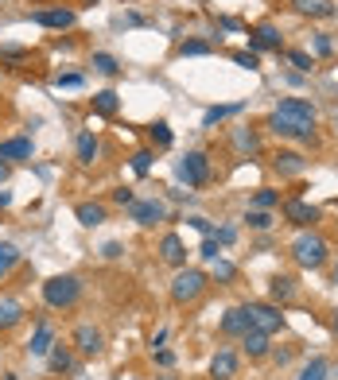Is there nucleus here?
<instances>
[{"label":"nucleus","instance_id":"obj_16","mask_svg":"<svg viewBox=\"0 0 338 380\" xmlns=\"http://www.w3.org/2000/svg\"><path fill=\"white\" fill-rule=\"evenodd\" d=\"M210 377H214V380H234V377H237V353L222 349V353L210 361Z\"/></svg>","mask_w":338,"mask_h":380},{"label":"nucleus","instance_id":"obj_40","mask_svg":"<svg viewBox=\"0 0 338 380\" xmlns=\"http://www.w3.org/2000/svg\"><path fill=\"white\" fill-rule=\"evenodd\" d=\"M214 241H218V245H234V241H237V229H229V225H222V229H214Z\"/></svg>","mask_w":338,"mask_h":380},{"label":"nucleus","instance_id":"obj_43","mask_svg":"<svg viewBox=\"0 0 338 380\" xmlns=\"http://www.w3.org/2000/svg\"><path fill=\"white\" fill-rule=\"evenodd\" d=\"M121 253H125V248H121V245H117V241H109V245H105V248H102V256H105V260H117V256H121Z\"/></svg>","mask_w":338,"mask_h":380},{"label":"nucleus","instance_id":"obj_6","mask_svg":"<svg viewBox=\"0 0 338 380\" xmlns=\"http://www.w3.org/2000/svg\"><path fill=\"white\" fill-rule=\"evenodd\" d=\"M179 178H183L187 186L210 183V160H206V152H187L183 160H179Z\"/></svg>","mask_w":338,"mask_h":380},{"label":"nucleus","instance_id":"obj_25","mask_svg":"<svg viewBox=\"0 0 338 380\" xmlns=\"http://www.w3.org/2000/svg\"><path fill=\"white\" fill-rule=\"evenodd\" d=\"M241 109H245V105H214V109H206V113H203V125H206V128H214L218 120L234 117V113H241Z\"/></svg>","mask_w":338,"mask_h":380},{"label":"nucleus","instance_id":"obj_32","mask_svg":"<svg viewBox=\"0 0 338 380\" xmlns=\"http://www.w3.org/2000/svg\"><path fill=\"white\" fill-rule=\"evenodd\" d=\"M234 144L241 148V152H257V132H249V128H237V132H234Z\"/></svg>","mask_w":338,"mask_h":380},{"label":"nucleus","instance_id":"obj_50","mask_svg":"<svg viewBox=\"0 0 338 380\" xmlns=\"http://www.w3.org/2000/svg\"><path fill=\"white\" fill-rule=\"evenodd\" d=\"M334 279H338V268H334Z\"/></svg>","mask_w":338,"mask_h":380},{"label":"nucleus","instance_id":"obj_28","mask_svg":"<svg viewBox=\"0 0 338 380\" xmlns=\"http://www.w3.org/2000/svg\"><path fill=\"white\" fill-rule=\"evenodd\" d=\"M148 140H152V144H160V148H168V144H171V128H168V120H156V125L148 128Z\"/></svg>","mask_w":338,"mask_h":380},{"label":"nucleus","instance_id":"obj_46","mask_svg":"<svg viewBox=\"0 0 338 380\" xmlns=\"http://www.w3.org/2000/svg\"><path fill=\"white\" fill-rule=\"evenodd\" d=\"M315 51H319V55H330V39H327V35H315Z\"/></svg>","mask_w":338,"mask_h":380},{"label":"nucleus","instance_id":"obj_19","mask_svg":"<svg viewBox=\"0 0 338 380\" xmlns=\"http://www.w3.org/2000/svg\"><path fill=\"white\" fill-rule=\"evenodd\" d=\"M47 361H51V372H74V353H70V346H51V353H47Z\"/></svg>","mask_w":338,"mask_h":380},{"label":"nucleus","instance_id":"obj_4","mask_svg":"<svg viewBox=\"0 0 338 380\" xmlns=\"http://www.w3.org/2000/svg\"><path fill=\"white\" fill-rule=\"evenodd\" d=\"M210 288V279H206V272H198V268H183L175 279H171V299H175L179 307L183 303H195L203 291Z\"/></svg>","mask_w":338,"mask_h":380},{"label":"nucleus","instance_id":"obj_37","mask_svg":"<svg viewBox=\"0 0 338 380\" xmlns=\"http://www.w3.org/2000/svg\"><path fill=\"white\" fill-rule=\"evenodd\" d=\"M245 221H249V229H261V233H264V229H272V218H269L264 210H253Z\"/></svg>","mask_w":338,"mask_h":380},{"label":"nucleus","instance_id":"obj_7","mask_svg":"<svg viewBox=\"0 0 338 380\" xmlns=\"http://www.w3.org/2000/svg\"><path fill=\"white\" fill-rule=\"evenodd\" d=\"M128 213H133V221L136 225H160L163 218H168V206L160 202V198H140V202H133L128 206Z\"/></svg>","mask_w":338,"mask_h":380},{"label":"nucleus","instance_id":"obj_41","mask_svg":"<svg viewBox=\"0 0 338 380\" xmlns=\"http://www.w3.org/2000/svg\"><path fill=\"white\" fill-rule=\"evenodd\" d=\"M55 85H59V90H62V85L74 90V85H82V74H59V78H55Z\"/></svg>","mask_w":338,"mask_h":380},{"label":"nucleus","instance_id":"obj_18","mask_svg":"<svg viewBox=\"0 0 338 380\" xmlns=\"http://www.w3.org/2000/svg\"><path fill=\"white\" fill-rule=\"evenodd\" d=\"M269 295H272V303H288V299L296 295V279L292 276H272V283H269Z\"/></svg>","mask_w":338,"mask_h":380},{"label":"nucleus","instance_id":"obj_11","mask_svg":"<svg viewBox=\"0 0 338 380\" xmlns=\"http://www.w3.org/2000/svg\"><path fill=\"white\" fill-rule=\"evenodd\" d=\"M249 47H253V51H280V27L257 24L253 31H249Z\"/></svg>","mask_w":338,"mask_h":380},{"label":"nucleus","instance_id":"obj_5","mask_svg":"<svg viewBox=\"0 0 338 380\" xmlns=\"http://www.w3.org/2000/svg\"><path fill=\"white\" fill-rule=\"evenodd\" d=\"M245 314H249V326L261 330V334H276V330H284V314H280L276 303H249Z\"/></svg>","mask_w":338,"mask_h":380},{"label":"nucleus","instance_id":"obj_48","mask_svg":"<svg viewBox=\"0 0 338 380\" xmlns=\"http://www.w3.org/2000/svg\"><path fill=\"white\" fill-rule=\"evenodd\" d=\"M4 178H8V163L0 160V183H4Z\"/></svg>","mask_w":338,"mask_h":380},{"label":"nucleus","instance_id":"obj_15","mask_svg":"<svg viewBox=\"0 0 338 380\" xmlns=\"http://www.w3.org/2000/svg\"><path fill=\"white\" fill-rule=\"evenodd\" d=\"M51 346H55L51 322H39V326H35V334H32V342H27V353H32V357H43V353H51Z\"/></svg>","mask_w":338,"mask_h":380},{"label":"nucleus","instance_id":"obj_27","mask_svg":"<svg viewBox=\"0 0 338 380\" xmlns=\"http://www.w3.org/2000/svg\"><path fill=\"white\" fill-rule=\"evenodd\" d=\"M93 70H97V74H121V66H117V59H113V55H102V51H97V55H93Z\"/></svg>","mask_w":338,"mask_h":380},{"label":"nucleus","instance_id":"obj_12","mask_svg":"<svg viewBox=\"0 0 338 380\" xmlns=\"http://www.w3.org/2000/svg\"><path fill=\"white\" fill-rule=\"evenodd\" d=\"M249 314H245V307H234V311H226V318H222V334L226 338H245L249 334Z\"/></svg>","mask_w":338,"mask_h":380},{"label":"nucleus","instance_id":"obj_30","mask_svg":"<svg viewBox=\"0 0 338 380\" xmlns=\"http://www.w3.org/2000/svg\"><path fill=\"white\" fill-rule=\"evenodd\" d=\"M299 380H327V361H323V357H315L311 365H304Z\"/></svg>","mask_w":338,"mask_h":380},{"label":"nucleus","instance_id":"obj_35","mask_svg":"<svg viewBox=\"0 0 338 380\" xmlns=\"http://www.w3.org/2000/svg\"><path fill=\"white\" fill-rule=\"evenodd\" d=\"M234 276H237V268H234L229 260H222V256H218V260H214V279H218V283H229Z\"/></svg>","mask_w":338,"mask_h":380},{"label":"nucleus","instance_id":"obj_51","mask_svg":"<svg viewBox=\"0 0 338 380\" xmlns=\"http://www.w3.org/2000/svg\"><path fill=\"white\" fill-rule=\"evenodd\" d=\"M90 4H97V0H90Z\"/></svg>","mask_w":338,"mask_h":380},{"label":"nucleus","instance_id":"obj_26","mask_svg":"<svg viewBox=\"0 0 338 380\" xmlns=\"http://www.w3.org/2000/svg\"><path fill=\"white\" fill-rule=\"evenodd\" d=\"M93 113H102V117H113V113H117V93H113V90L93 93Z\"/></svg>","mask_w":338,"mask_h":380},{"label":"nucleus","instance_id":"obj_38","mask_svg":"<svg viewBox=\"0 0 338 380\" xmlns=\"http://www.w3.org/2000/svg\"><path fill=\"white\" fill-rule=\"evenodd\" d=\"M234 62H237V66H245V70H257V66H261L257 51H237V55H234Z\"/></svg>","mask_w":338,"mask_h":380},{"label":"nucleus","instance_id":"obj_21","mask_svg":"<svg viewBox=\"0 0 338 380\" xmlns=\"http://www.w3.org/2000/svg\"><path fill=\"white\" fill-rule=\"evenodd\" d=\"M74 218L82 221L86 229H93V225H102V221H105V206H97V202H78Z\"/></svg>","mask_w":338,"mask_h":380},{"label":"nucleus","instance_id":"obj_2","mask_svg":"<svg viewBox=\"0 0 338 380\" xmlns=\"http://www.w3.org/2000/svg\"><path fill=\"white\" fill-rule=\"evenodd\" d=\"M82 299V279L78 276H51L43 283V303L55 307V311H67Z\"/></svg>","mask_w":338,"mask_h":380},{"label":"nucleus","instance_id":"obj_36","mask_svg":"<svg viewBox=\"0 0 338 380\" xmlns=\"http://www.w3.org/2000/svg\"><path fill=\"white\" fill-rule=\"evenodd\" d=\"M288 62H292L299 74H307V70H311V55H307V51H288Z\"/></svg>","mask_w":338,"mask_h":380},{"label":"nucleus","instance_id":"obj_42","mask_svg":"<svg viewBox=\"0 0 338 380\" xmlns=\"http://www.w3.org/2000/svg\"><path fill=\"white\" fill-rule=\"evenodd\" d=\"M218 241H214V237H206V241H203V256H206V260H218Z\"/></svg>","mask_w":338,"mask_h":380},{"label":"nucleus","instance_id":"obj_44","mask_svg":"<svg viewBox=\"0 0 338 380\" xmlns=\"http://www.w3.org/2000/svg\"><path fill=\"white\" fill-rule=\"evenodd\" d=\"M113 198H117V206H133V202H136V198H133V190H125V186H121V190H117Z\"/></svg>","mask_w":338,"mask_h":380},{"label":"nucleus","instance_id":"obj_1","mask_svg":"<svg viewBox=\"0 0 338 380\" xmlns=\"http://www.w3.org/2000/svg\"><path fill=\"white\" fill-rule=\"evenodd\" d=\"M315 120H319L315 105L299 101V97H284V101L269 113V128L276 136H284V140H311Z\"/></svg>","mask_w":338,"mask_h":380},{"label":"nucleus","instance_id":"obj_31","mask_svg":"<svg viewBox=\"0 0 338 380\" xmlns=\"http://www.w3.org/2000/svg\"><path fill=\"white\" fill-rule=\"evenodd\" d=\"M179 55H191V59H195V55H210V43H203V39H187V43H179Z\"/></svg>","mask_w":338,"mask_h":380},{"label":"nucleus","instance_id":"obj_49","mask_svg":"<svg viewBox=\"0 0 338 380\" xmlns=\"http://www.w3.org/2000/svg\"><path fill=\"white\" fill-rule=\"evenodd\" d=\"M330 330H334V334H338V311H334V318H330Z\"/></svg>","mask_w":338,"mask_h":380},{"label":"nucleus","instance_id":"obj_39","mask_svg":"<svg viewBox=\"0 0 338 380\" xmlns=\"http://www.w3.org/2000/svg\"><path fill=\"white\" fill-rule=\"evenodd\" d=\"M27 51L24 47H0V62H24Z\"/></svg>","mask_w":338,"mask_h":380},{"label":"nucleus","instance_id":"obj_17","mask_svg":"<svg viewBox=\"0 0 338 380\" xmlns=\"http://www.w3.org/2000/svg\"><path fill=\"white\" fill-rule=\"evenodd\" d=\"M160 256H163L168 264H175V268H183V264H187V248H183V241H179L175 233H168V237L160 241Z\"/></svg>","mask_w":338,"mask_h":380},{"label":"nucleus","instance_id":"obj_45","mask_svg":"<svg viewBox=\"0 0 338 380\" xmlns=\"http://www.w3.org/2000/svg\"><path fill=\"white\" fill-rule=\"evenodd\" d=\"M191 225H195V229H198V233H206V237H210V233H214V225H210V221H206V218H191Z\"/></svg>","mask_w":338,"mask_h":380},{"label":"nucleus","instance_id":"obj_3","mask_svg":"<svg viewBox=\"0 0 338 380\" xmlns=\"http://www.w3.org/2000/svg\"><path fill=\"white\" fill-rule=\"evenodd\" d=\"M292 260H296L299 268H319V264H327V241H323L319 233H299L296 241H292Z\"/></svg>","mask_w":338,"mask_h":380},{"label":"nucleus","instance_id":"obj_9","mask_svg":"<svg viewBox=\"0 0 338 380\" xmlns=\"http://www.w3.org/2000/svg\"><path fill=\"white\" fill-rule=\"evenodd\" d=\"M74 349L82 357H97L105 349V338H102V330L97 326H78L74 330Z\"/></svg>","mask_w":338,"mask_h":380},{"label":"nucleus","instance_id":"obj_29","mask_svg":"<svg viewBox=\"0 0 338 380\" xmlns=\"http://www.w3.org/2000/svg\"><path fill=\"white\" fill-rule=\"evenodd\" d=\"M16 260H20L16 245H0V276H8V272L16 268Z\"/></svg>","mask_w":338,"mask_h":380},{"label":"nucleus","instance_id":"obj_22","mask_svg":"<svg viewBox=\"0 0 338 380\" xmlns=\"http://www.w3.org/2000/svg\"><path fill=\"white\" fill-rule=\"evenodd\" d=\"M97 152H102V144H97V136L93 132L78 136V163H82V167H90V163L97 160Z\"/></svg>","mask_w":338,"mask_h":380},{"label":"nucleus","instance_id":"obj_24","mask_svg":"<svg viewBox=\"0 0 338 380\" xmlns=\"http://www.w3.org/2000/svg\"><path fill=\"white\" fill-rule=\"evenodd\" d=\"M245 353L249 357H269V334L249 330V334H245Z\"/></svg>","mask_w":338,"mask_h":380},{"label":"nucleus","instance_id":"obj_34","mask_svg":"<svg viewBox=\"0 0 338 380\" xmlns=\"http://www.w3.org/2000/svg\"><path fill=\"white\" fill-rule=\"evenodd\" d=\"M253 206H257V210H272V206H280V195H276V190H257Z\"/></svg>","mask_w":338,"mask_h":380},{"label":"nucleus","instance_id":"obj_14","mask_svg":"<svg viewBox=\"0 0 338 380\" xmlns=\"http://www.w3.org/2000/svg\"><path fill=\"white\" fill-rule=\"evenodd\" d=\"M35 24L39 27H55V31H62V27H74V12L70 8H43V12H35Z\"/></svg>","mask_w":338,"mask_h":380},{"label":"nucleus","instance_id":"obj_8","mask_svg":"<svg viewBox=\"0 0 338 380\" xmlns=\"http://www.w3.org/2000/svg\"><path fill=\"white\" fill-rule=\"evenodd\" d=\"M284 221L307 229V225H315V221H319V206L304 202V198H288V202H284Z\"/></svg>","mask_w":338,"mask_h":380},{"label":"nucleus","instance_id":"obj_13","mask_svg":"<svg viewBox=\"0 0 338 380\" xmlns=\"http://www.w3.org/2000/svg\"><path fill=\"white\" fill-rule=\"evenodd\" d=\"M0 160H4V163H24V160H32V140H27V136H16V140H0Z\"/></svg>","mask_w":338,"mask_h":380},{"label":"nucleus","instance_id":"obj_10","mask_svg":"<svg viewBox=\"0 0 338 380\" xmlns=\"http://www.w3.org/2000/svg\"><path fill=\"white\" fill-rule=\"evenodd\" d=\"M272 167H276L280 178H299L307 171V160L299 152H276L272 155Z\"/></svg>","mask_w":338,"mask_h":380},{"label":"nucleus","instance_id":"obj_23","mask_svg":"<svg viewBox=\"0 0 338 380\" xmlns=\"http://www.w3.org/2000/svg\"><path fill=\"white\" fill-rule=\"evenodd\" d=\"M292 8H296L299 16H330V12H334L327 0H292Z\"/></svg>","mask_w":338,"mask_h":380},{"label":"nucleus","instance_id":"obj_47","mask_svg":"<svg viewBox=\"0 0 338 380\" xmlns=\"http://www.w3.org/2000/svg\"><path fill=\"white\" fill-rule=\"evenodd\" d=\"M12 206V190H0V210H8Z\"/></svg>","mask_w":338,"mask_h":380},{"label":"nucleus","instance_id":"obj_20","mask_svg":"<svg viewBox=\"0 0 338 380\" xmlns=\"http://www.w3.org/2000/svg\"><path fill=\"white\" fill-rule=\"evenodd\" d=\"M24 322V307L16 299H0V330H12Z\"/></svg>","mask_w":338,"mask_h":380},{"label":"nucleus","instance_id":"obj_33","mask_svg":"<svg viewBox=\"0 0 338 380\" xmlns=\"http://www.w3.org/2000/svg\"><path fill=\"white\" fill-rule=\"evenodd\" d=\"M152 160H156V155L148 152V148H140V152L133 155V171H136V175H148V171H152Z\"/></svg>","mask_w":338,"mask_h":380}]
</instances>
